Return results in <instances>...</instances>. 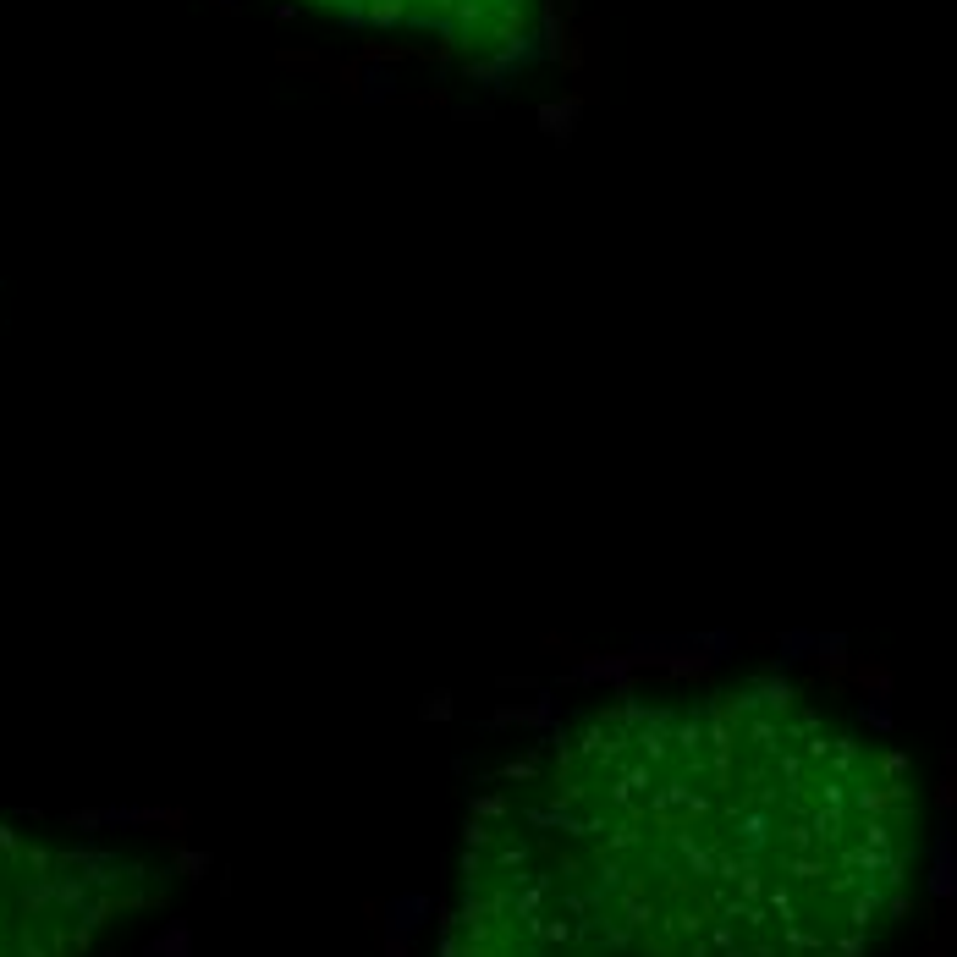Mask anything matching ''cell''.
Listing matches in <instances>:
<instances>
[{
  "instance_id": "cell-1",
  "label": "cell",
  "mask_w": 957,
  "mask_h": 957,
  "mask_svg": "<svg viewBox=\"0 0 957 957\" xmlns=\"http://www.w3.org/2000/svg\"><path fill=\"white\" fill-rule=\"evenodd\" d=\"M913 853L908 765L814 693H633L479 792L440 957H869Z\"/></svg>"
}]
</instances>
